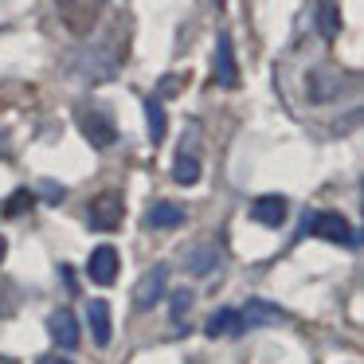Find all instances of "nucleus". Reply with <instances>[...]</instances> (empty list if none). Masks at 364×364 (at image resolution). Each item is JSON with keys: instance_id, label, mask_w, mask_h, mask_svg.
Returning <instances> with one entry per match:
<instances>
[{"instance_id": "obj_1", "label": "nucleus", "mask_w": 364, "mask_h": 364, "mask_svg": "<svg viewBox=\"0 0 364 364\" xmlns=\"http://www.w3.org/2000/svg\"><path fill=\"white\" fill-rule=\"evenodd\" d=\"M79 129L95 149H106V145L118 141V126H114V118L106 110H82L79 114Z\"/></svg>"}, {"instance_id": "obj_2", "label": "nucleus", "mask_w": 364, "mask_h": 364, "mask_svg": "<svg viewBox=\"0 0 364 364\" xmlns=\"http://www.w3.org/2000/svg\"><path fill=\"white\" fill-rule=\"evenodd\" d=\"M165 286H168V267H165V262H157V267H149V270H145V278L134 286V306L137 309H153V306H157V298L165 294Z\"/></svg>"}, {"instance_id": "obj_3", "label": "nucleus", "mask_w": 364, "mask_h": 364, "mask_svg": "<svg viewBox=\"0 0 364 364\" xmlns=\"http://www.w3.org/2000/svg\"><path fill=\"white\" fill-rule=\"evenodd\" d=\"M87 274L95 286H114L118 282V251L114 247H95L87 262Z\"/></svg>"}, {"instance_id": "obj_4", "label": "nucleus", "mask_w": 364, "mask_h": 364, "mask_svg": "<svg viewBox=\"0 0 364 364\" xmlns=\"http://www.w3.org/2000/svg\"><path fill=\"white\" fill-rule=\"evenodd\" d=\"M309 231H314L317 239H329V243H356L348 220H345V215H337V212L314 215V220H309Z\"/></svg>"}, {"instance_id": "obj_5", "label": "nucleus", "mask_w": 364, "mask_h": 364, "mask_svg": "<svg viewBox=\"0 0 364 364\" xmlns=\"http://www.w3.org/2000/svg\"><path fill=\"white\" fill-rule=\"evenodd\" d=\"M90 223L98 231H114L122 223V196L118 192H102V196L90 200Z\"/></svg>"}, {"instance_id": "obj_6", "label": "nucleus", "mask_w": 364, "mask_h": 364, "mask_svg": "<svg viewBox=\"0 0 364 364\" xmlns=\"http://www.w3.org/2000/svg\"><path fill=\"white\" fill-rule=\"evenodd\" d=\"M286 215H290V204L282 196H259L251 204V220L262 223V228H282Z\"/></svg>"}, {"instance_id": "obj_7", "label": "nucleus", "mask_w": 364, "mask_h": 364, "mask_svg": "<svg viewBox=\"0 0 364 364\" xmlns=\"http://www.w3.org/2000/svg\"><path fill=\"white\" fill-rule=\"evenodd\" d=\"M48 333H51V341H55L59 348L79 345V321H75L71 309H55V314L48 317Z\"/></svg>"}, {"instance_id": "obj_8", "label": "nucleus", "mask_w": 364, "mask_h": 364, "mask_svg": "<svg viewBox=\"0 0 364 364\" xmlns=\"http://www.w3.org/2000/svg\"><path fill=\"white\" fill-rule=\"evenodd\" d=\"M215 82L220 87H239V67L228 36H220V43H215Z\"/></svg>"}, {"instance_id": "obj_9", "label": "nucleus", "mask_w": 364, "mask_h": 364, "mask_svg": "<svg viewBox=\"0 0 364 364\" xmlns=\"http://www.w3.org/2000/svg\"><path fill=\"white\" fill-rule=\"evenodd\" d=\"M87 321H90V333H95V345L98 348L110 345V333H114V325H110V301H102V298L90 301V306H87Z\"/></svg>"}, {"instance_id": "obj_10", "label": "nucleus", "mask_w": 364, "mask_h": 364, "mask_svg": "<svg viewBox=\"0 0 364 364\" xmlns=\"http://www.w3.org/2000/svg\"><path fill=\"white\" fill-rule=\"evenodd\" d=\"M239 321H243V329H247V325H278V321H282V309H274L270 301L251 298V301H247V309L239 314Z\"/></svg>"}, {"instance_id": "obj_11", "label": "nucleus", "mask_w": 364, "mask_h": 364, "mask_svg": "<svg viewBox=\"0 0 364 364\" xmlns=\"http://www.w3.org/2000/svg\"><path fill=\"white\" fill-rule=\"evenodd\" d=\"M239 333H243V321L235 309H215L208 317V337H239Z\"/></svg>"}, {"instance_id": "obj_12", "label": "nucleus", "mask_w": 364, "mask_h": 364, "mask_svg": "<svg viewBox=\"0 0 364 364\" xmlns=\"http://www.w3.org/2000/svg\"><path fill=\"white\" fill-rule=\"evenodd\" d=\"M184 262H188L192 274H212L215 262H220V251H215L212 243H200V247H192V251H184Z\"/></svg>"}, {"instance_id": "obj_13", "label": "nucleus", "mask_w": 364, "mask_h": 364, "mask_svg": "<svg viewBox=\"0 0 364 364\" xmlns=\"http://www.w3.org/2000/svg\"><path fill=\"white\" fill-rule=\"evenodd\" d=\"M184 223V208L173 204V200H161V204H153L149 212V228H181Z\"/></svg>"}, {"instance_id": "obj_14", "label": "nucleus", "mask_w": 364, "mask_h": 364, "mask_svg": "<svg viewBox=\"0 0 364 364\" xmlns=\"http://www.w3.org/2000/svg\"><path fill=\"white\" fill-rule=\"evenodd\" d=\"M145 114H149V137L153 141H165V129H168V118H165V106L157 102V98H149V102H145Z\"/></svg>"}, {"instance_id": "obj_15", "label": "nucleus", "mask_w": 364, "mask_h": 364, "mask_svg": "<svg viewBox=\"0 0 364 364\" xmlns=\"http://www.w3.org/2000/svg\"><path fill=\"white\" fill-rule=\"evenodd\" d=\"M173 181L196 184V181H200V161L188 157V153H181V157H176V165H173Z\"/></svg>"}, {"instance_id": "obj_16", "label": "nucleus", "mask_w": 364, "mask_h": 364, "mask_svg": "<svg viewBox=\"0 0 364 364\" xmlns=\"http://www.w3.org/2000/svg\"><path fill=\"white\" fill-rule=\"evenodd\" d=\"M341 12H337V4H321V9H317V28H321V36L325 40H333V36L341 32Z\"/></svg>"}, {"instance_id": "obj_17", "label": "nucleus", "mask_w": 364, "mask_h": 364, "mask_svg": "<svg viewBox=\"0 0 364 364\" xmlns=\"http://www.w3.org/2000/svg\"><path fill=\"white\" fill-rule=\"evenodd\" d=\"M192 301H196V298H192L188 290H176V294H173V325H176V329H181V325L188 321V314H192Z\"/></svg>"}, {"instance_id": "obj_18", "label": "nucleus", "mask_w": 364, "mask_h": 364, "mask_svg": "<svg viewBox=\"0 0 364 364\" xmlns=\"http://www.w3.org/2000/svg\"><path fill=\"white\" fill-rule=\"evenodd\" d=\"M28 200H32V192H16V196L9 200V215H20V212H24Z\"/></svg>"}, {"instance_id": "obj_19", "label": "nucleus", "mask_w": 364, "mask_h": 364, "mask_svg": "<svg viewBox=\"0 0 364 364\" xmlns=\"http://www.w3.org/2000/svg\"><path fill=\"white\" fill-rule=\"evenodd\" d=\"M36 364H71V360H63V356H40Z\"/></svg>"}, {"instance_id": "obj_20", "label": "nucleus", "mask_w": 364, "mask_h": 364, "mask_svg": "<svg viewBox=\"0 0 364 364\" xmlns=\"http://www.w3.org/2000/svg\"><path fill=\"white\" fill-rule=\"evenodd\" d=\"M4 251H9V247H4V239H0V259H4Z\"/></svg>"}]
</instances>
